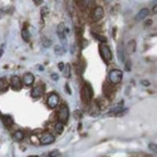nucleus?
Instances as JSON below:
<instances>
[{"instance_id": "2", "label": "nucleus", "mask_w": 157, "mask_h": 157, "mask_svg": "<svg viewBox=\"0 0 157 157\" xmlns=\"http://www.w3.org/2000/svg\"><path fill=\"white\" fill-rule=\"evenodd\" d=\"M99 54H101V57L103 58V60L104 62H111L112 60V52H111V48L108 47V45H106V44H102L101 47H99Z\"/></svg>"}, {"instance_id": "18", "label": "nucleus", "mask_w": 157, "mask_h": 157, "mask_svg": "<svg viewBox=\"0 0 157 157\" xmlns=\"http://www.w3.org/2000/svg\"><path fill=\"white\" fill-rule=\"evenodd\" d=\"M96 0H82V6L86 8H93L94 6Z\"/></svg>"}, {"instance_id": "22", "label": "nucleus", "mask_w": 157, "mask_h": 157, "mask_svg": "<svg viewBox=\"0 0 157 157\" xmlns=\"http://www.w3.org/2000/svg\"><path fill=\"white\" fill-rule=\"evenodd\" d=\"M43 44H44V47H50L52 45V42L49 40L47 36H43Z\"/></svg>"}, {"instance_id": "15", "label": "nucleus", "mask_w": 157, "mask_h": 157, "mask_svg": "<svg viewBox=\"0 0 157 157\" xmlns=\"http://www.w3.org/2000/svg\"><path fill=\"white\" fill-rule=\"evenodd\" d=\"M63 75L65 78H69L71 77V65L69 64H64V67H63Z\"/></svg>"}, {"instance_id": "30", "label": "nucleus", "mask_w": 157, "mask_h": 157, "mask_svg": "<svg viewBox=\"0 0 157 157\" xmlns=\"http://www.w3.org/2000/svg\"><path fill=\"white\" fill-rule=\"evenodd\" d=\"M141 83H142V84H143V86H148V84H150V83H148V82H147V81H142V82H141Z\"/></svg>"}, {"instance_id": "20", "label": "nucleus", "mask_w": 157, "mask_h": 157, "mask_svg": "<svg viewBox=\"0 0 157 157\" xmlns=\"http://www.w3.org/2000/svg\"><path fill=\"white\" fill-rule=\"evenodd\" d=\"M54 128H56V132H57V133H62L63 129H64V123L57 122V123L54 124Z\"/></svg>"}, {"instance_id": "21", "label": "nucleus", "mask_w": 157, "mask_h": 157, "mask_svg": "<svg viewBox=\"0 0 157 157\" xmlns=\"http://www.w3.org/2000/svg\"><path fill=\"white\" fill-rule=\"evenodd\" d=\"M6 89V81L4 78H0V92L2 90H5Z\"/></svg>"}, {"instance_id": "4", "label": "nucleus", "mask_w": 157, "mask_h": 157, "mask_svg": "<svg viewBox=\"0 0 157 157\" xmlns=\"http://www.w3.org/2000/svg\"><path fill=\"white\" fill-rule=\"evenodd\" d=\"M57 33H58V36L60 39V42L63 43L64 48L67 47V28H65V25L63 23H60L57 28Z\"/></svg>"}, {"instance_id": "19", "label": "nucleus", "mask_w": 157, "mask_h": 157, "mask_svg": "<svg viewBox=\"0 0 157 157\" xmlns=\"http://www.w3.org/2000/svg\"><path fill=\"white\" fill-rule=\"evenodd\" d=\"M13 137H14L15 141H21L24 138V132L23 131H17V132H14V135H13Z\"/></svg>"}, {"instance_id": "29", "label": "nucleus", "mask_w": 157, "mask_h": 157, "mask_svg": "<svg viewBox=\"0 0 157 157\" xmlns=\"http://www.w3.org/2000/svg\"><path fill=\"white\" fill-rule=\"evenodd\" d=\"M63 67H64V63H59V69L63 71Z\"/></svg>"}, {"instance_id": "5", "label": "nucleus", "mask_w": 157, "mask_h": 157, "mask_svg": "<svg viewBox=\"0 0 157 157\" xmlns=\"http://www.w3.org/2000/svg\"><path fill=\"white\" fill-rule=\"evenodd\" d=\"M58 118H59V122H62V123L68 121V118H69V109H68V107L65 106V104H62V106L59 107Z\"/></svg>"}, {"instance_id": "7", "label": "nucleus", "mask_w": 157, "mask_h": 157, "mask_svg": "<svg viewBox=\"0 0 157 157\" xmlns=\"http://www.w3.org/2000/svg\"><path fill=\"white\" fill-rule=\"evenodd\" d=\"M56 140L54 135L50 133V132H44L42 136H40V143L42 145H50V143H53Z\"/></svg>"}, {"instance_id": "9", "label": "nucleus", "mask_w": 157, "mask_h": 157, "mask_svg": "<svg viewBox=\"0 0 157 157\" xmlns=\"http://www.w3.org/2000/svg\"><path fill=\"white\" fill-rule=\"evenodd\" d=\"M44 90H45V87H43L42 84H39V86L34 87V89L32 90V97H33V98H35V99L43 97Z\"/></svg>"}, {"instance_id": "27", "label": "nucleus", "mask_w": 157, "mask_h": 157, "mask_svg": "<svg viewBox=\"0 0 157 157\" xmlns=\"http://www.w3.org/2000/svg\"><path fill=\"white\" fill-rule=\"evenodd\" d=\"M33 2H34V4H35V5H42L43 0H33Z\"/></svg>"}, {"instance_id": "31", "label": "nucleus", "mask_w": 157, "mask_h": 157, "mask_svg": "<svg viewBox=\"0 0 157 157\" xmlns=\"http://www.w3.org/2000/svg\"><path fill=\"white\" fill-rule=\"evenodd\" d=\"M57 155H58V152H57V151H56V152H50V153H49V156H57Z\"/></svg>"}, {"instance_id": "8", "label": "nucleus", "mask_w": 157, "mask_h": 157, "mask_svg": "<svg viewBox=\"0 0 157 157\" xmlns=\"http://www.w3.org/2000/svg\"><path fill=\"white\" fill-rule=\"evenodd\" d=\"M103 17H104V10H103V8H102V6H96L94 10H93V13H92V20H93V21H98V20H101Z\"/></svg>"}, {"instance_id": "25", "label": "nucleus", "mask_w": 157, "mask_h": 157, "mask_svg": "<svg viewBox=\"0 0 157 157\" xmlns=\"http://www.w3.org/2000/svg\"><path fill=\"white\" fill-rule=\"evenodd\" d=\"M47 15H48V8H47V6H44V8L42 9V17H43V18H45Z\"/></svg>"}, {"instance_id": "23", "label": "nucleus", "mask_w": 157, "mask_h": 157, "mask_svg": "<svg viewBox=\"0 0 157 157\" xmlns=\"http://www.w3.org/2000/svg\"><path fill=\"white\" fill-rule=\"evenodd\" d=\"M94 36L98 39V40L99 42H102V43H106V40H107V39H106V36H103V35H99V34H94Z\"/></svg>"}, {"instance_id": "1", "label": "nucleus", "mask_w": 157, "mask_h": 157, "mask_svg": "<svg viewBox=\"0 0 157 157\" xmlns=\"http://www.w3.org/2000/svg\"><path fill=\"white\" fill-rule=\"evenodd\" d=\"M122 77H123L122 71H120V69H112L109 72V74H108V81L112 84H118L122 81Z\"/></svg>"}, {"instance_id": "28", "label": "nucleus", "mask_w": 157, "mask_h": 157, "mask_svg": "<svg viewBox=\"0 0 157 157\" xmlns=\"http://www.w3.org/2000/svg\"><path fill=\"white\" fill-rule=\"evenodd\" d=\"M3 53H4V45H2V47H0V58H2Z\"/></svg>"}, {"instance_id": "32", "label": "nucleus", "mask_w": 157, "mask_h": 157, "mask_svg": "<svg viewBox=\"0 0 157 157\" xmlns=\"http://www.w3.org/2000/svg\"><path fill=\"white\" fill-rule=\"evenodd\" d=\"M75 116H77V118H81V112H75Z\"/></svg>"}, {"instance_id": "33", "label": "nucleus", "mask_w": 157, "mask_h": 157, "mask_svg": "<svg viewBox=\"0 0 157 157\" xmlns=\"http://www.w3.org/2000/svg\"><path fill=\"white\" fill-rule=\"evenodd\" d=\"M65 89H67V92H68V93H71V89H69V86H68V84L65 86Z\"/></svg>"}, {"instance_id": "10", "label": "nucleus", "mask_w": 157, "mask_h": 157, "mask_svg": "<svg viewBox=\"0 0 157 157\" xmlns=\"http://www.w3.org/2000/svg\"><path fill=\"white\" fill-rule=\"evenodd\" d=\"M34 81H35L34 74H32V73H25L24 77H23L21 83H24V86H27V87H30V86L34 84Z\"/></svg>"}, {"instance_id": "34", "label": "nucleus", "mask_w": 157, "mask_h": 157, "mask_svg": "<svg viewBox=\"0 0 157 157\" xmlns=\"http://www.w3.org/2000/svg\"><path fill=\"white\" fill-rule=\"evenodd\" d=\"M29 157H38V156H29Z\"/></svg>"}, {"instance_id": "3", "label": "nucleus", "mask_w": 157, "mask_h": 157, "mask_svg": "<svg viewBox=\"0 0 157 157\" xmlns=\"http://www.w3.org/2000/svg\"><path fill=\"white\" fill-rule=\"evenodd\" d=\"M92 97H93V89H92V87H90L89 84L83 86V88H82V99H83V102L84 103H89L90 99H92Z\"/></svg>"}, {"instance_id": "13", "label": "nucleus", "mask_w": 157, "mask_h": 157, "mask_svg": "<svg viewBox=\"0 0 157 157\" xmlns=\"http://www.w3.org/2000/svg\"><path fill=\"white\" fill-rule=\"evenodd\" d=\"M147 15H148V9L143 8V9H141V10H140V13L137 14V17H136V20H142V19H145Z\"/></svg>"}, {"instance_id": "26", "label": "nucleus", "mask_w": 157, "mask_h": 157, "mask_svg": "<svg viewBox=\"0 0 157 157\" xmlns=\"http://www.w3.org/2000/svg\"><path fill=\"white\" fill-rule=\"evenodd\" d=\"M50 77H52V79H53V81H58V74L57 73H53Z\"/></svg>"}, {"instance_id": "16", "label": "nucleus", "mask_w": 157, "mask_h": 157, "mask_svg": "<svg viewBox=\"0 0 157 157\" xmlns=\"http://www.w3.org/2000/svg\"><path fill=\"white\" fill-rule=\"evenodd\" d=\"M64 50H65V48H64L63 45H56V47H54V53H56L58 57H60V56L64 54Z\"/></svg>"}, {"instance_id": "14", "label": "nucleus", "mask_w": 157, "mask_h": 157, "mask_svg": "<svg viewBox=\"0 0 157 157\" xmlns=\"http://www.w3.org/2000/svg\"><path fill=\"white\" fill-rule=\"evenodd\" d=\"M3 122H4V124H5L6 127H11L13 123H14V120H13L10 116H4V117H3Z\"/></svg>"}, {"instance_id": "11", "label": "nucleus", "mask_w": 157, "mask_h": 157, "mask_svg": "<svg viewBox=\"0 0 157 157\" xmlns=\"http://www.w3.org/2000/svg\"><path fill=\"white\" fill-rule=\"evenodd\" d=\"M21 79L18 77V75H14L11 78V86H13V88L14 89H17V90H20L21 89Z\"/></svg>"}, {"instance_id": "24", "label": "nucleus", "mask_w": 157, "mask_h": 157, "mask_svg": "<svg viewBox=\"0 0 157 157\" xmlns=\"http://www.w3.org/2000/svg\"><path fill=\"white\" fill-rule=\"evenodd\" d=\"M118 56H120V60H121V62H124V58H123V53H122V48H121V47L118 48Z\"/></svg>"}, {"instance_id": "17", "label": "nucleus", "mask_w": 157, "mask_h": 157, "mask_svg": "<svg viewBox=\"0 0 157 157\" xmlns=\"http://www.w3.org/2000/svg\"><path fill=\"white\" fill-rule=\"evenodd\" d=\"M21 36H23V39H24V42H28L29 39H30V33H29L28 28H23V30H21Z\"/></svg>"}, {"instance_id": "12", "label": "nucleus", "mask_w": 157, "mask_h": 157, "mask_svg": "<svg viewBox=\"0 0 157 157\" xmlns=\"http://www.w3.org/2000/svg\"><path fill=\"white\" fill-rule=\"evenodd\" d=\"M135 50H136V42H135V40H129V42L127 43V45H126L127 54H133Z\"/></svg>"}, {"instance_id": "6", "label": "nucleus", "mask_w": 157, "mask_h": 157, "mask_svg": "<svg viewBox=\"0 0 157 157\" xmlns=\"http://www.w3.org/2000/svg\"><path fill=\"white\" fill-rule=\"evenodd\" d=\"M58 103H59V96L57 93H49L48 98H47V104H48V107L49 108H56L58 106Z\"/></svg>"}]
</instances>
